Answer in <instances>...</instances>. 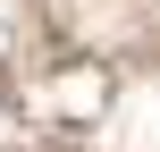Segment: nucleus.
I'll return each instance as SVG.
<instances>
[{
    "label": "nucleus",
    "mask_w": 160,
    "mask_h": 152,
    "mask_svg": "<svg viewBox=\"0 0 160 152\" xmlns=\"http://www.w3.org/2000/svg\"><path fill=\"white\" fill-rule=\"evenodd\" d=\"M51 110H59V118H76V127H84V118H101V110H110V68H101V59H93V68H84V59H76V68H59V76H51Z\"/></svg>",
    "instance_id": "f257e3e1"
}]
</instances>
